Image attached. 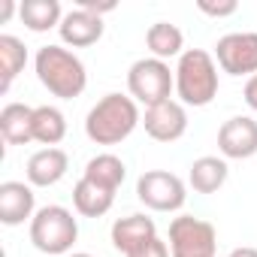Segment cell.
I'll use <instances>...</instances> for the list:
<instances>
[{
	"instance_id": "obj_1",
	"label": "cell",
	"mask_w": 257,
	"mask_h": 257,
	"mask_svg": "<svg viewBox=\"0 0 257 257\" xmlns=\"http://www.w3.org/2000/svg\"><path fill=\"white\" fill-rule=\"evenodd\" d=\"M137 124H143V115L134 97L106 94L91 106L85 118V134L97 146H118L137 131Z\"/></svg>"
},
{
	"instance_id": "obj_2",
	"label": "cell",
	"mask_w": 257,
	"mask_h": 257,
	"mask_svg": "<svg viewBox=\"0 0 257 257\" xmlns=\"http://www.w3.org/2000/svg\"><path fill=\"white\" fill-rule=\"evenodd\" d=\"M34 70H37V79L43 82V88L61 100L79 97L88 85L85 64L79 61V55H73L64 46H43L34 58Z\"/></svg>"
},
{
	"instance_id": "obj_3",
	"label": "cell",
	"mask_w": 257,
	"mask_h": 257,
	"mask_svg": "<svg viewBox=\"0 0 257 257\" xmlns=\"http://www.w3.org/2000/svg\"><path fill=\"white\" fill-rule=\"evenodd\" d=\"M176 97L182 106H209L218 97V64L206 49H188L179 58Z\"/></svg>"
},
{
	"instance_id": "obj_4",
	"label": "cell",
	"mask_w": 257,
	"mask_h": 257,
	"mask_svg": "<svg viewBox=\"0 0 257 257\" xmlns=\"http://www.w3.org/2000/svg\"><path fill=\"white\" fill-rule=\"evenodd\" d=\"M79 239V221L67 206H43L31 221V242L43 254H70Z\"/></svg>"
},
{
	"instance_id": "obj_5",
	"label": "cell",
	"mask_w": 257,
	"mask_h": 257,
	"mask_svg": "<svg viewBox=\"0 0 257 257\" xmlns=\"http://www.w3.org/2000/svg\"><path fill=\"white\" fill-rule=\"evenodd\" d=\"M127 91L137 103H146V109L155 103H164L176 91V70H170L167 61L140 58L127 70Z\"/></svg>"
},
{
	"instance_id": "obj_6",
	"label": "cell",
	"mask_w": 257,
	"mask_h": 257,
	"mask_svg": "<svg viewBox=\"0 0 257 257\" xmlns=\"http://www.w3.org/2000/svg\"><path fill=\"white\" fill-rule=\"evenodd\" d=\"M218 233L209 221L179 215L170 221V254L173 257H215Z\"/></svg>"
},
{
	"instance_id": "obj_7",
	"label": "cell",
	"mask_w": 257,
	"mask_h": 257,
	"mask_svg": "<svg viewBox=\"0 0 257 257\" xmlns=\"http://www.w3.org/2000/svg\"><path fill=\"white\" fill-rule=\"evenodd\" d=\"M137 197L152 212H179L188 200V188L176 173L149 170L137 179Z\"/></svg>"
},
{
	"instance_id": "obj_8",
	"label": "cell",
	"mask_w": 257,
	"mask_h": 257,
	"mask_svg": "<svg viewBox=\"0 0 257 257\" xmlns=\"http://www.w3.org/2000/svg\"><path fill=\"white\" fill-rule=\"evenodd\" d=\"M218 67L227 76H257V34L254 31H233L215 43Z\"/></svg>"
},
{
	"instance_id": "obj_9",
	"label": "cell",
	"mask_w": 257,
	"mask_h": 257,
	"mask_svg": "<svg viewBox=\"0 0 257 257\" xmlns=\"http://www.w3.org/2000/svg\"><path fill=\"white\" fill-rule=\"evenodd\" d=\"M218 152L224 161H248L257 155V121L251 115H233L218 131Z\"/></svg>"
},
{
	"instance_id": "obj_10",
	"label": "cell",
	"mask_w": 257,
	"mask_h": 257,
	"mask_svg": "<svg viewBox=\"0 0 257 257\" xmlns=\"http://www.w3.org/2000/svg\"><path fill=\"white\" fill-rule=\"evenodd\" d=\"M143 124H146V134L158 143H176L185 137L188 131V112L179 100H164V103H155L146 109L143 115Z\"/></svg>"
},
{
	"instance_id": "obj_11",
	"label": "cell",
	"mask_w": 257,
	"mask_h": 257,
	"mask_svg": "<svg viewBox=\"0 0 257 257\" xmlns=\"http://www.w3.org/2000/svg\"><path fill=\"white\" fill-rule=\"evenodd\" d=\"M34 215H37L34 185H25V182L0 185V221L7 227H19L25 221H34Z\"/></svg>"
},
{
	"instance_id": "obj_12",
	"label": "cell",
	"mask_w": 257,
	"mask_h": 257,
	"mask_svg": "<svg viewBox=\"0 0 257 257\" xmlns=\"http://www.w3.org/2000/svg\"><path fill=\"white\" fill-rule=\"evenodd\" d=\"M70 170V158L64 149H40L28 158V185L34 188H52L58 185Z\"/></svg>"
},
{
	"instance_id": "obj_13",
	"label": "cell",
	"mask_w": 257,
	"mask_h": 257,
	"mask_svg": "<svg viewBox=\"0 0 257 257\" xmlns=\"http://www.w3.org/2000/svg\"><path fill=\"white\" fill-rule=\"evenodd\" d=\"M64 46H73V49H85V46H94L100 37H103V19L94 16V13H85V10H70L58 28Z\"/></svg>"
},
{
	"instance_id": "obj_14",
	"label": "cell",
	"mask_w": 257,
	"mask_h": 257,
	"mask_svg": "<svg viewBox=\"0 0 257 257\" xmlns=\"http://www.w3.org/2000/svg\"><path fill=\"white\" fill-rule=\"evenodd\" d=\"M155 236H158V227L149 215H127V218H118L112 224V245L124 257L137 248H143L146 242H152Z\"/></svg>"
},
{
	"instance_id": "obj_15",
	"label": "cell",
	"mask_w": 257,
	"mask_h": 257,
	"mask_svg": "<svg viewBox=\"0 0 257 257\" xmlns=\"http://www.w3.org/2000/svg\"><path fill=\"white\" fill-rule=\"evenodd\" d=\"M0 137H4L10 146L34 143V106L7 103L4 112H0Z\"/></svg>"
},
{
	"instance_id": "obj_16",
	"label": "cell",
	"mask_w": 257,
	"mask_h": 257,
	"mask_svg": "<svg viewBox=\"0 0 257 257\" xmlns=\"http://www.w3.org/2000/svg\"><path fill=\"white\" fill-rule=\"evenodd\" d=\"M112 203H115V191H109V188L85 179V176L73 188V206L82 218H100L112 209Z\"/></svg>"
},
{
	"instance_id": "obj_17",
	"label": "cell",
	"mask_w": 257,
	"mask_h": 257,
	"mask_svg": "<svg viewBox=\"0 0 257 257\" xmlns=\"http://www.w3.org/2000/svg\"><path fill=\"white\" fill-rule=\"evenodd\" d=\"M230 176V167L224 158H215V155H206V158H197L191 164V173H188V182L197 194H215L218 188H224Z\"/></svg>"
},
{
	"instance_id": "obj_18",
	"label": "cell",
	"mask_w": 257,
	"mask_h": 257,
	"mask_svg": "<svg viewBox=\"0 0 257 257\" xmlns=\"http://www.w3.org/2000/svg\"><path fill=\"white\" fill-rule=\"evenodd\" d=\"M67 137V115L58 106H34V143L46 149H58V143Z\"/></svg>"
},
{
	"instance_id": "obj_19",
	"label": "cell",
	"mask_w": 257,
	"mask_h": 257,
	"mask_svg": "<svg viewBox=\"0 0 257 257\" xmlns=\"http://www.w3.org/2000/svg\"><path fill=\"white\" fill-rule=\"evenodd\" d=\"M146 46H149V52H152V58H158V61H170V58H182L185 52V34L176 28V25H170V22H155L149 31H146Z\"/></svg>"
},
{
	"instance_id": "obj_20",
	"label": "cell",
	"mask_w": 257,
	"mask_h": 257,
	"mask_svg": "<svg viewBox=\"0 0 257 257\" xmlns=\"http://www.w3.org/2000/svg\"><path fill=\"white\" fill-rule=\"evenodd\" d=\"M19 19L25 22L28 31L43 34V31L61 28L64 13H61V4H58V0H25V4L19 7Z\"/></svg>"
},
{
	"instance_id": "obj_21",
	"label": "cell",
	"mask_w": 257,
	"mask_h": 257,
	"mask_svg": "<svg viewBox=\"0 0 257 257\" xmlns=\"http://www.w3.org/2000/svg\"><path fill=\"white\" fill-rule=\"evenodd\" d=\"M28 64V49L19 37L13 34H0V94H7L16 76Z\"/></svg>"
},
{
	"instance_id": "obj_22",
	"label": "cell",
	"mask_w": 257,
	"mask_h": 257,
	"mask_svg": "<svg viewBox=\"0 0 257 257\" xmlns=\"http://www.w3.org/2000/svg\"><path fill=\"white\" fill-rule=\"evenodd\" d=\"M82 176L91 179V182H97V185H103V188H109V191H118L121 182H124V176H127V167H124V161L118 155L103 152V155H97V158H91L85 164Z\"/></svg>"
},
{
	"instance_id": "obj_23",
	"label": "cell",
	"mask_w": 257,
	"mask_h": 257,
	"mask_svg": "<svg viewBox=\"0 0 257 257\" xmlns=\"http://www.w3.org/2000/svg\"><path fill=\"white\" fill-rule=\"evenodd\" d=\"M197 10L206 13V16H212V19H227V16H233V13L239 10V4H236V0H221V4H212V0H200Z\"/></svg>"
},
{
	"instance_id": "obj_24",
	"label": "cell",
	"mask_w": 257,
	"mask_h": 257,
	"mask_svg": "<svg viewBox=\"0 0 257 257\" xmlns=\"http://www.w3.org/2000/svg\"><path fill=\"white\" fill-rule=\"evenodd\" d=\"M127 257H173L170 254V245L161 239V236H155L152 242H146L143 248H137V251H131Z\"/></svg>"
},
{
	"instance_id": "obj_25",
	"label": "cell",
	"mask_w": 257,
	"mask_h": 257,
	"mask_svg": "<svg viewBox=\"0 0 257 257\" xmlns=\"http://www.w3.org/2000/svg\"><path fill=\"white\" fill-rule=\"evenodd\" d=\"M79 10H85V13H94V16H106V13H115L118 10V4L115 0H79Z\"/></svg>"
},
{
	"instance_id": "obj_26",
	"label": "cell",
	"mask_w": 257,
	"mask_h": 257,
	"mask_svg": "<svg viewBox=\"0 0 257 257\" xmlns=\"http://www.w3.org/2000/svg\"><path fill=\"white\" fill-rule=\"evenodd\" d=\"M242 94H245V103L257 112V76H251V79L245 82V91H242Z\"/></svg>"
},
{
	"instance_id": "obj_27",
	"label": "cell",
	"mask_w": 257,
	"mask_h": 257,
	"mask_svg": "<svg viewBox=\"0 0 257 257\" xmlns=\"http://www.w3.org/2000/svg\"><path fill=\"white\" fill-rule=\"evenodd\" d=\"M13 13H16V4L13 0H4V4H0V25H7L13 19Z\"/></svg>"
},
{
	"instance_id": "obj_28",
	"label": "cell",
	"mask_w": 257,
	"mask_h": 257,
	"mask_svg": "<svg viewBox=\"0 0 257 257\" xmlns=\"http://www.w3.org/2000/svg\"><path fill=\"white\" fill-rule=\"evenodd\" d=\"M230 257H257V248L242 245V248H233V251H230Z\"/></svg>"
},
{
	"instance_id": "obj_29",
	"label": "cell",
	"mask_w": 257,
	"mask_h": 257,
	"mask_svg": "<svg viewBox=\"0 0 257 257\" xmlns=\"http://www.w3.org/2000/svg\"><path fill=\"white\" fill-rule=\"evenodd\" d=\"M67 257H94V254H85V251H76V254H67Z\"/></svg>"
}]
</instances>
